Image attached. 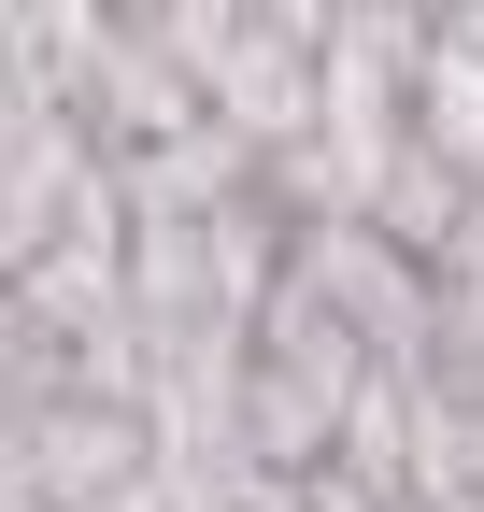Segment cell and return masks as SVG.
Instances as JSON below:
<instances>
[{
  "mask_svg": "<svg viewBox=\"0 0 484 512\" xmlns=\"http://www.w3.org/2000/svg\"><path fill=\"white\" fill-rule=\"evenodd\" d=\"M413 57H428V0H342L314 43V128L271 157V200L299 214H385L413 185Z\"/></svg>",
  "mask_w": 484,
  "mask_h": 512,
  "instance_id": "obj_1",
  "label": "cell"
},
{
  "mask_svg": "<svg viewBox=\"0 0 484 512\" xmlns=\"http://www.w3.org/2000/svg\"><path fill=\"white\" fill-rule=\"evenodd\" d=\"M371 370H385V356L285 271L271 313H257V356H242V441H257L271 470H328V456H342V413H356Z\"/></svg>",
  "mask_w": 484,
  "mask_h": 512,
  "instance_id": "obj_2",
  "label": "cell"
},
{
  "mask_svg": "<svg viewBox=\"0 0 484 512\" xmlns=\"http://www.w3.org/2000/svg\"><path fill=\"white\" fill-rule=\"evenodd\" d=\"M0 498H43V512H129L157 498V413L143 399H100V384H57L0 427Z\"/></svg>",
  "mask_w": 484,
  "mask_h": 512,
  "instance_id": "obj_3",
  "label": "cell"
},
{
  "mask_svg": "<svg viewBox=\"0 0 484 512\" xmlns=\"http://www.w3.org/2000/svg\"><path fill=\"white\" fill-rule=\"evenodd\" d=\"M285 271L314 285L385 370H413V356L442 342V256H413V242L371 228V214H299V228H285Z\"/></svg>",
  "mask_w": 484,
  "mask_h": 512,
  "instance_id": "obj_4",
  "label": "cell"
},
{
  "mask_svg": "<svg viewBox=\"0 0 484 512\" xmlns=\"http://www.w3.org/2000/svg\"><path fill=\"white\" fill-rule=\"evenodd\" d=\"M57 384H72V342H57L15 285H0V427H15L29 399H57Z\"/></svg>",
  "mask_w": 484,
  "mask_h": 512,
  "instance_id": "obj_5",
  "label": "cell"
},
{
  "mask_svg": "<svg viewBox=\"0 0 484 512\" xmlns=\"http://www.w3.org/2000/svg\"><path fill=\"white\" fill-rule=\"evenodd\" d=\"M442 271H456V285H484V185H470V214H456V242H442Z\"/></svg>",
  "mask_w": 484,
  "mask_h": 512,
  "instance_id": "obj_6",
  "label": "cell"
},
{
  "mask_svg": "<svg viewBox=\"0 0 484 512\" xmlns=\"http://www.w3.org/2000/svg\"><path fill=\"white\" fill-rule=\"evenodd\" d=\"M0 512H43V498H0Z\"/></svg>",
  "mask_w": 484,
  "mask_h": 512,
  "instance_id": "obj_7",
  "label": "cell"
}]
</instances>
